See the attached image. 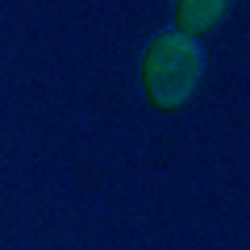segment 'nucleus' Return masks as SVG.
<instances>
[{"label":"nucleus","mask_w":250,"mask_h":250,"mask_svg":"<svg viewBox=\"0 0 250 250\" xmlns=\"http://www.w3.org/2000/svg\"><path fill=\"white\" fill-rule=\"evenodd\" d=\"M208 80V46L196 38H184L175 29H163L142 50V92L150 108L179 113L200 96Z\"/></svg>","instance_id":"f257e3e1"},{"label":"nucleus","mask_w":250,"mask_h":250,"mask_svg":"<svg viewBox=\"0 0 250 250\" xmlns=\"http://www.w3.org/2000/svg\"><path fill=\"white\" fill-rule=\"evenodd\" d=\"M233 9H238L233 0H179L175 4V25L171 29L200 42V38H208L213 29H221Z\"/></svg>","instance_id":"f03ea898"}]
</instances>
